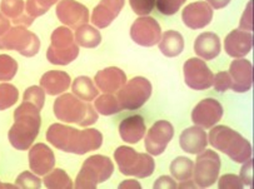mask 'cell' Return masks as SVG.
Instances as JSON below:
<instances>
[{
	"label": "cell",
	"mask_w": 254,
	"mask_h": 189,
	"mask_svg": "<svg viewBox=\"0 0 254 189\" xmlns=\"http://www.w3.org/2000/svg\"><path fill=\"white\" fill-rule=\"evenodd\" d=\"M47 139L57 149L78 155L99 149L103 144V135L98 129L78 130L59 123L48 128Z\"/></svg>",
	"instance_id": "1"
},
{
	"label": "cell",
	"mask_w": 254,
	"mask_h": 189,
	"mask_svg": "<svg viewBox=\"0 0 254 189\" xmlns=\"http://www.w3.org/2000/svg\"><path fill=\"white\" fill-rule=\"evenodd\" d=\"M42 126L40 109L24 100L14 112V124L9 130L10 144L18 150H28L38 137Z\"/></svg>",
	"instance_id": "2"
},
{
	"label": "cell",
	"mask_w": 254,
	"mask_h": 189,
	"mask_svg": "<svg viewBox=\"0 0 254 189\" xmlns=\"http://www.w3.org/2000/svg\"><path fill=\"white\" fill-rule=\"evenodd\" d=\"M208 143L217 150L228 155L236 163H244L253 153L249 140L227 126H214L208 135Z\"/></svg>",
	"instance_id": "3"
},
{
	"label": "cell",
	"mask_w": 254,
	"mask_h": 189,
	"mask_svg": "<svg viewBox=\"0 0 254 189\" xmlns=\"http://www.w3.org/2000/svg\"><path fill=\"white\" fill-rule=\"evenodd\" d=\"M54 114L59 121L75 123L80 126H89L98 121L94 108L73 94H63L55 100Z\"/></svg>",
	"instance_id": "4"
},
{
	"label": "cell",
	"mask_w": 254,
	"mask_h": 189,
	"mask_svg": "<svg viewBox=\"0 0 254 189\" xmlns=\"http://www.w3.org/2000/svg\"><path fill=\"white\" fill-rule=\"evenodd\" d=\"M114 159L122 174L136 178H147L154 173L155 162L150 154L138 153L130 147H119L114 152Z\"/></svg>",
	"instance_id": "5"
},
{
	"label": "cell",
	"mask_w": 254,
	"mask_h": 189,
	"mask_svg": "<svg viewBox=\"0 0 254 189\" xmlns=\"http://www.w3.org/2000/svg\"><path fill=\"white\" fill-rule=\"evenodd\" d=\"M114 172L112 159L105 155H92L84 162L76 176L74 187L78 189H94L98 184L108 181Z\"/></svg>",
	"instance_id": "6"
},
{
	"label": "cell",
	"mask_w": 254,
	"mask_h": 189,
	"mask_svg": "<svg viewBox=\"0 0 254 189\" xmlns=\"http://www.w3.org/2000/svg\"><path fill=\"white\" fill-rule=\"evenodd\" d=\"M50 40L52 43L47 52V58L50 63L55 65H66L75 61L79 54V47L69 28H57L53 32Z\"/></svg>",
	"instance_id": "7"
},
{
	"label": "cell",
	"mask_w": 254,
	"mask_h": 189,
	"mask_svg": "<svg viewBox=\"0 0 254 189\" xmlns=\"http://www.w3.org/2000/svg\"><path fill=\"white\" fill-rule=\"evenodd\" d=\"M152 83L147 78L135 76L118 90V99L122 111H135L142 108L152 95Z\"/></svg>",
	"instance_id": "8"
},
{
	"label": "cell",
	"mask_w": 254,
	"mask_h": 189,
	"mask_svg": "<svg viewBox=\"0 0 254 189\" xmlns=\"http://www.w3.org/2000/svg\"><path fill=\"white\" fill-rule=\"evenodd\" d=\"M39 38L34 33L25 29V26H14L0 37V49L16 50L24 57H34L39 52Z\"/></svg>",
	"instance_id": "9"
},
{
	"label": "cell",
	"mask_w": 254,
	"mask_h": 189,
	"mask_svg": "<svg viewBox=\"0 0 254 189\" xmlns=\"http://www.w3.org/2000/svg\"><path fill=\"white\" fill-rule=\"evenodd\" d=\"M222 162L214 150L204 149L196 157L195 166H194L193 176L194 183L200 188L212 187L218 181Z\"/></svg>",
	"instance_id": "10"
},
{
	"label": "cell",
	"mask_w": 254,
	"mask_h": 189,
	"mask_svg": "<svg viewBox=\"0 0 254 189\" xmlns=\"http://www.w3.org/2000/svg\"><path fill=\"white\" fill-rule=\"evenodd\" d=\"M184 80L193 90H207L213 85L214 74L204 61L200 58H190L184 63Z\"/></svg>",
	"instance_id": "11"
},
{
	"label": "cell",
	"mask_w": 254,
	"mask_h": 189,
	"mask_svg": "<svg viewBox=\"0 0 254 189\" xmlns=\"http://www.w3.org/2000/svg\"><path fill=\"white\" fill-rule=\"evenodd\" d=\"M130 37L136 44L142 47H153L159 43L162 38V29L154 18L140 16L131 25Z\"/></svg>",
	"instance_id": "12"
},
{
	"label": "cell",
	"mask_w": 254,
	"mask_h": 189,
	"mask_svg": "<svg viewBox=\"0 0 254 189\" xmlns=\"http://www.w3.org/2000/svg\"><path fill=\"white\" fill-rule=\"evenodd\" d=\"M174 137V126L167 121H158L148 130L145 149L152 155H160Z\"/></svg>",
	"instance_id": "13"
},
{
	"label": "cell",
	"mask_w": 254,
	"mask_h": 189,
	"mask_svg": "<svg viewBox=\"0 0 254 189\" xmlns=\"http://www.w3.org/2000/svg\"><path fill=\"white\" fill-rule=\"evenodd\" d=\"M223 107L218 100L207 98L199 102L191 112V122L200 128H212L222 119Z\"/></svg>",
	"instance_id": "14"
},
{
	"label": "cell",
	"mask_w": 254,
	"mask_h": 189,
	"mask_svg": "<svg viewBox=\"0 0 254 189\" xmlns=\"http://www.w3.org/2000/svg\"><path fill=\"white\" fill-rule=\"evenodd\" d=\"M57 16L69 28L78 29L89 21V10L75 0H61L57 5Z\"/></svg>",
	"instance_id": "15"
},
{
	"label": "cell",
	"mask_w": 254,
	"mask_h": 189,
	"mask_svg": "<svg viewBox=\"0 0 254 189\" xmlns=\"http://www.w3.org/2000/svg\"><path fill=\"white\" fill-rule=\"evenodd\" d=\"M231 89L236 93H246L253 85V64L243 58H237L229 65Z\"/></svg>",
	"instance_id": "16"
},
{
	"label": "cell",
	"mask_w": 254,
	"mask_h": 189,
	"mask_svg": "<svg viewBox=\"0 0 254 189\" xmlns=\"http://www.w3.org/2000/svg\"><path fill=\"white\" fill-rule=\"evenodd\" d=\"M184 24L190 29L196 30L205 28L213 19V8L207 1H196L184 8L182 11Z\"/></svg>",
	"instance_id": "17"
},
{
	"label": "cell",
	"mask_w": 254,
	"mask_h": 189,
	"mask_svg": "<svg viewBox=\"0 0 254 189\" xmlns=\"http://www.w3.org/2000/svg\"><path fill=\"white\" fill-rule=\"evenodd\" d=\"M253 48V33L232 30L224 39V50L232 58H243Z\"/></svg>",
	"instance_id": "18"
},
{
	"label": "cell",
	"mask_w": 254,
	"mask_h": 189,
	"mask_svg": "<svg viewBox=\"0 0 254 189\" xmlns=\"http://www.w3.org/2000/svg\"><path fill=\"white\" fill-rule=\"evenodd\" d=\"M55 166V155L53 150L44 143L30 147L29 150V167L32 172L38 176H45L53 171Z\"/></svg>",
	"instance_id": "19"
},
{
	"label": "cell",
	"mask_w": 254,
	"mask_h": 189,
	"mask_svg": "<svg viewBox=\"0 0 254 189\" xmlns=\"http://www.w3.org/2000/svg\"><path fill=\"white\" fill-rule=\"evenodd\" d=\"M126 0H102L94 8L92 14V23L98 28H107L119 15Z\"/></svg>",
	"instance_id": "20"
},
{
	"label": "cell",
	"mask_w": 254,
	"mask_h": 189,
	"mask_svg": "<svg viewBox=\"0 0 254 189\" xmlns=\"http://www.w3.org/2000/svg\"><path fill=\"white\" fill-rule=\"evenodd\" d=\"M95 84L102 92L117 93L127 83V75L122 69L117 66H109L95 74Z\"/></svg>",
	"instance_id": "21"
},
{
	"label": "cell",
	"mask_w": 254,
	"mask_h": 189,
	"mask_svg": "<svg viewBox=\"0 0 254 189\" xmlns=\"http://www.w3.org/2000/svg\"><path fill=\"white\" fill-rule=\"evenodd\" d=\"M179 145L182 150L189 154H199L207 148L208 135L200 126H190L182 131L179 137Z\"/></svg>",
	"instance_id": "22"
},
{
	"label": "cell",
	"mask_w": 254,
	"mask_h": 189,
	"mask_svg": "<svg viewBox=\"0 0 254 189\" xmlns=\"http://www.w3.org/2000/svg\"><path fill=\"white\" fill-rule=\"evenodd\" d=\"M220 39L215 33L205 32L198 35L194 43V52L202 61H213L219 56Z\"/></svg>",
	"instance_id": "23"
},
{
	"label": "cell",
	"mask_w": 254,
	"mask_h": 189,
	"mask_svg": "<svg viewBox=\"0 0 254 189\" xmlns=\"http://www.w3.org/2000/svg\"><path fill=\"white\" fill-rule=\"evenodd\" d=\"M147 131L145 122L143 117L131 116L122 121L119 124V135L122 139L129 144H136L142 140Z\"/></svg>",
	"instance_id": "24"
},
{
	"label": "cell",
	"mask_w": 254,
	"mask_h": 189,
	"mask_svg": "<svg viewBox=\"0 0 254 189\" xmlns=\"http://www.w3.org/2000/svg\"><path fill=\"white\" fill-rule=\"evenodd\" d=\"M70 87V76L62 70L45 73L40 79V88L49 95H59Z\"/></svg>",
	"instance_id": "25"
},
{
	"label": "cell",
	"mask_w": 254,
	"mask_h": 189,
	"mask_svg": "<svg viewBox=\"0 0 254 189\" xmlns=\"http://www.w3.org/2000/svg\"><path fill=\"white\" fill-rule=\"evenodd\" d=\"M0 9L4 15L13 19L14 24L20 26L32 25L34 18L28 14H24V1L23 0H1Z\"/></svg>",
	"instance_id": "26"
},
{
	"label": "cell",
	"mask_w": 254,
	"mask_h": 189,
	"mask_svg": "<svg viewBox=\"0 0 254 189\" xmlns=\"http://www.w3.org/2000/svg\"><path fill=\"white\" fill-rule=\"evenodd\" d=\"M159 50L168 58L178 57L184 50V38L176 30H167L159 40Z\"/></svg>",
	"instance_id": "27"
},
{
	"label": "cell",
	"mask_w": 254,
	"mask_h": 189,
	"mask_svg": "<svg viewBox=\"0 0 254 189\" xmlns=\"http://www.w3.org/2000/svg\"><path fill=\"white\" fill-rule=\"evenodd\" d=\"M73 93L81 100L90 102L98 97V89L95 88L92 79L88 76H78L71 85Z\"/></svg>",
	"instance_id": "28"
},
{
	"label": "cell",
	"mask_w": 254,
	"mask_h": 189,
	"mask_svg": "<svg viewBox=\"0 0 254 189\" xmlns=\"http://www.w3.org/2000/svg\"><path fill=\"white\" fill-rule=\"evenodd\" d=\"M75 40L79 45L84 48H95L102 42V35L99 30L93 28L92 25H81L76 29Z\"/></svg>",
	"instance_id": "29"
},
{
	"label": "cell",
	"mask_w": 254,
	"mask_h": 189,
	"mask_svg": "<svg viewBox=\"0 0 254 189\" xmlns=\"http://www.w3.org/2000/svg\"><path fill=\"white\" fill-rule=\"evenodd\" d=\"M169 171H171L172 177L176 178L177 181H188L193 177L194 163L189 158L178 157L171 163Z\"/></svg>",
	"instance_id": "30"
},
{
	"label": "cell",
	"mask_w": 254,
	"mask_h": 189,
	"mask_svg": "<svg viewBox=\"0 0 254 189\" xmlns=\"http://www.w3.org/2000/svg\"><path fill=\"white\" fill-rule=\"evenodd\" d=\"M44 186L52 189H71L74 187L70 177L63 169H54L45 176Z\"/></svg>",
	"instance_id": "31"
},
{
	"label": "cell",
	"mask_w": 254,
	"mask_h": 189,
	"mask_svg": "<svg viewBox=\"0 0 254 189\" xmlns=\"http://www.w3.org/2000/svg\"><path fill=\"white\" fill-rule=\"evenodd\" d=\"M94 107L102 116H114L122 111L118 99L113 94H104L97 98Z\"/></svg>",
	"instance_id": "32"
},
{
	"label": "cell",
	"mask_w": 254,
	"mask_h": 189,
	"mask_svg": "<svg viewBox=\"0 0 254 189\" xmlns=\"http://www.w3.org/2000/svg\"><path fill=\"white\" fill-rule=\"evenodd\" d=\"M19 92L14 85L8 83L0 84V111H5L18 102Z\"/></svg>",
	"instance_id": "33"
},
{
	"label": "cell",
	"mask_w": 254,
	"mask_h": 189,
	"mask_svg": "<svg viewBox=\"0 0 254 189\" xmlns=\"http://www.w3.org/2000/svg\"><path fill=\"white\" fill-rule=\"evenodd\" d=\"M18 71V63L14 58L6 54L0 56V82L11 80Z\"/></svg>",
	"instance_id": "34"
},
{
	"label": "cell",
	"mask_w": 254,
	"mask_h": 189,
	"mask_svg": "<svg viewBox=\"0 0 254 189\" xmlns=\"http://www.w3.org/2000/svg\"><path fill=\"white\" fill-rule=\"evenodd\" d=\"M59 0H28L26 1V14L33 18H38L47 13L50 6L58 3Z\"/></svg>",
	"instance_id": "35"
},
{
	"label": "cell",
	"mask_w": 254,
	"mask_h": 189,
	"mask_svg": "<svg viewBox=\"0 0 254 189\" xmlns=\"http://www.w3.org/2000/svg\"><path fill=\"white\" fill-rule=\"evenodd\" d=\"M186 1L187 0H155V5L163 15H174Z\"/></svg>",
	"instance_id": "36"
},
{
	"label": "cell",
	"mask_w": 254,
	"mask_h": 189,
	"mask_svg": "<svg viewBox=\"0 0 254 189\" xmlns=\"http://www.w3.org/2000/svg\"><path fill=\"white\" fill-rule=\"evenodd\" d=\"M24 100L30 102L42 111L45 102V92L40 87H30L24 93Z\"/></svg>",
	"instance_id": "37"
},
{
	"label": "cell",
	"mask_w": 254,
	"mask_h": 189,
	"mask_svg": "<svg viewBox=\"0 0 254 189\" xmlns=\"http://www.w3.org/2000/svg\"><path fill=\"white\" fill-rule=\"evenodd\" d=\"M131 9L140 16H147L155 8V0H129Z\"/></svg>",
	"instance_id": "38"
},
{
	"label": "cell",
	"mask_w": 254,
	"mask_h": 189,
	"mask_svg": "<svg viewBox=\"0 0 254 189\" xmlns=\"http://www.w3.org/2000/svg\"><path fill=\"white\" fill-rule=\"evenodd\" d=\"M218 187L220 189H242L244 184L242 179L236 174H224L218 181Z\"/></svg>",
	"instance_id": "39"
},
{
	"label": "cell",
	"mask_w": 254,
	"mask_h": 189,
	"mask_svg": "<svg viewBox=\"0 0 254 189\" xmlns=\"http://www.w3.org/2000/svg\"><path fill=\"white\" fill-rule=\"evenodd\" d=\"M40 179L30 172H24L16 178V188H39Z\"/></svg>",
	"instance_id": "40"
},
{
	"label": "cell",
	"mask_w": 254,
	"mask_h": 189,
	"mask_svg": "<svg viewBox=\"0 0 254 189\" xmlns=\"http://www.w3.org/2000/svg\"><path fill=\"white\" fill-rule=\"evenodd\" d=\"M231 76H229L228 71H219L214 75L213 79V87L215 88V90L219 93H224L228 89H231Z\"/></svg>",
	"instance_id": "41"
},
{
	"label": "cell",
	"mask_w": 254,
	"mask_h": 189,
	"mask_svg": "<svg viewBox=\"0 0 254 189\" xmlns=\"http://www.w3.org/2000/svg\"><path fill=\"white\" fill-rule=\"evenodd\" d=\"M239 26H241V30H244V32H253V0L247 4L246 10L239 21Z\"/></svg>",
	"instance_id": "42"
},
{
	"label": "cell",
	"mask_w": 254,
	"mask_h": 189,
	"mask_svg": "<svg viewBox=\"0 0 254 189\" xmlns=\"http://www.w3.org/2000/svg\"><path fill=\"white\" fill-rule=\"evenodd\" d=\"M244 166L242 167L241 174H239V178L242 179L244 186L252 187L253 183V159L249 158L247 162H244Z\"/></svg>",
	"instance_id": "43"
},
{
	"label": "cell",
	"mask_w": 254,
	"mask_h": 189,
	"mask_svg": "<svg viewBox=\"0 0 254 189\" xmlns=\"http://www.w3.org/2000/svg\"><path fill=\"white\" fill-rule=\"evenodd\" d=\"M154 188H162V189H176L178 188V184L176 183V181H173L172 177H168V176H163L159 177V178L155 181L154 183Z\"/></svg>",
	"instance_id": "44"
},
{
	"label": "cell",
	"mask_w": 254,
	"mask_h": 189,
	"mask_svg": "<svg viewBox=\"0 0 254 189\" xmlns=\"http://www.w3.org/2000/svg\"><path fill=\"white\" fill-rule=\"evenodd\" d=\"M10 29V21L4 16L3 13H0V37L5 34Z\"/></svg>",
	"instance_id": "45"
},
{
	"label": "cell",
	"mask_w": 254,
	"mask_h": 189,
	"mask_svg": "<svg viewBox=\"0 0 254 189\" xmlns=\"http://www.w3.org/2000/svg\"><path fill=\"white\" fill-rule=\"evenodd\" d=\"M207 3L212 6L213 9H222L231 3V0H207Z\"/></svg>",
	"instance_id": "46"
},
{
	"label": "cell",
	"mask_w": 254,
	"mask_h": 189,
	"mask_svg": "<svg viewBox=\"0 0 254 189\" xmlns=\"http://www.w3.org/2000/svg\"><path fill=\"white\" fill-rule=\"evenodd\" d=\"M119 188H142L140 184L135 181H130V179H127L123 183L119 184Z\"/></svg>",
	"instance_id": "47"
},
{
	"label": "cell",
	"mask_w": 254,
	"mask_h": 189,
	"mask_svg": "<svg viewBox=\"0 0 254 189\" xmlns=\"http://www.w3.org/2000/svg\"><path fill=\"white\" fill-rule=\"evenodd\" d=\"M178 188H196V184L194 183V182H191L190 179H188V181L181 182Z\"/></svg>",
	"instance_id": "48"
},
{
	"label": "cell",
	"mask_w": 254,
	"mask_h": 189,
	"mask_svg": "<svg viewBox=\"0 0 254 189\" xmlns=\"http://www.w3.org/2000/svg\"><path fill=\"white\" fill-rule=\"evenodd\" d=\"M4 187H5V186H3V184L0 183V188H4Z\"/></svg>",
	"instance_id": "49"
}]
</instances>
